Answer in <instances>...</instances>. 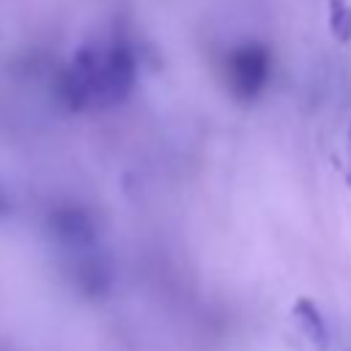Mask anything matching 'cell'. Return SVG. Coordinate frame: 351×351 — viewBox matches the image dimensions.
I'll return each instance as SVG.
<instances>
[{
    "instance_id": "6da1fadb",
    "label": "cell",
    "mask_w": 351,
    "mask_h": 351,
    "mask_svg": "<svg viewBox=\"0 0 351 351\" xmlns=\"http://www.w3.org/2000/svg\"><path fill=\"white\" fill-rule=\"evenodd\" d=\"M137 80L134 49L123 38L90 41L77 49L63 77V93L71 107H115L121 104Z\"/></svg>"
},
{
    "instance_id": "7a4b0ae2",
    "label": "cell",
    "mask_w": 351,
    "mask_h": 351,
    "mask_svg": "<svg viewBox=\"0 0 351 351\" xmlns=\"http://www.w3.org/2000/svg\"><path fill=\"white\" fill-rule=\"evenodd\" d=\"M225 80L239 99H255L269 80V52L261 44H241L225 60Z\"/></svg>"
},
{
    "instance_id": "3957f363",
    "label": "cell",
    "mask_w": 351,
    "mask_h": 351,
    "mask_svg": "<svg viewBox=\"0 0 351 351\" xmlns=\"http://www.w3.org/2000/svg\"><path fill=\"white\" fill-rule=\"evenodd\" d=\"M332 27H335V33L340 38L351 36V11L340 0H332Z\"/></svg>"
},
{
    "instance_id": "277c9868",
    "label": "cell",
    "mask_w": 351,
    "mask_h": 351,
    "mask_svg": "<svg viewBox=\"0 0 351 351\" xmlns=\"http://www.w3.org/2000/svg\"><path fill=\"white\" fill-rule=\"evenodd\" d=\"M5 214H8V203H5V197L0 192V217H5Z\"/></svg>"
},
{
    "instance_id": "5b68a950",
    "label": "cell",
    "mask_w": 351,
    "mask_h": 351,
    "mask_svg": "<svg viewBox=\"0 0 351 351\" xmlns=\"http://www.w3.org/2000/svg\"><path fill=\"white\" fill-rule=\"evenodd\" d=\"M348 162H351V126H348Z\"/></svg>"
}]
</instances>
